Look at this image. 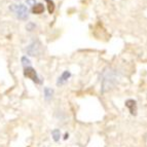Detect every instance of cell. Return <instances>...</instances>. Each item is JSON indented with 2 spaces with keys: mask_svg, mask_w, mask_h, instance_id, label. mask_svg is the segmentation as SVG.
Here are the masks:
<instances>
[{
  "mask_svg": "<svg viewBox=\"0 0 147 147\" xmlns=\"http://www.w3.org/2000/svg\"><path fill=\"white\" fill-rule=\"evenodd\" d=\"M9 9L15 12L16 17L19 20L25 21L27 20L28 17H29V9L24 4H10Z\"/></svg>",
  "mask_w": 147,
  "mask_h": 147,
  "instance_id": "1",
  "label": "cell"
},
{
  "mask_svg": "<svg viewBox=\"0 0 147 147\" xmlns=\"http://www.w3.org/2000/svg\"><path fill=\"white\" fill-rule=\"evenodd\" d=\"M24 75L26 76L27 78L31 79L32 81H34L35 84H42V80L39 78V76L37 75L36 71H35V69H33L31 66L24 68Z\"/></svg>",
  "mask_w": 147,
  "mask_h": 147,
  "instance_id": "2",
  "label": "cell"
},
{
  "mask_svg": "<svg viewBox=\"0 0 147 147\" xmlns=\"http://www.w3.org/2000/svg\"><path fill=\"white\" fill-rule=\"evenodd\" d=\"M26 52L29 56H38V55L41 53V43H40L38 40L36 41H33L30 45H28L27 49H26Z\"/></svg>",
  "mask_w": 147,
  "mask_h": 147,
  "instance_id": "3",
  "label": "cell"
},
{
  "mask_svg": "<svg viewBox=\"0 0 147 147\" xmlns=\"http://www.w3.org/2000/svg\"><path fill=\"white\" fill-rule=\"evenodd\" d=\"M70 76H71V73H70L68 70L64 71L63 73H62V75L59 77L58 81H57V86H63L64 84H66L67 81H68V79L70 78Z\"/></svg>",
  "mask_w": 147,
  "mask_h": 147,
  "instance_id": "4",
  "label": "cell"
},
{
  "mask_svg": "<svg viewBox=\"0 0 147 147\" xmlns=\"http://www.w3.org/2000/svg\"><path fill=\"white\" fill-rule=\"evenodd\" d=\"M125 106L127 107V109L130 110L132 115H136L137 114V103L134 100H127L125 102Z\"/></svg>",
  "mask_w": 147,
  "mask_h": 147,
  "instance_id": "5",
  "label": "cell"
},
{
  "mask_svg": "<svg viewBox=\"0 0 147 147\" xmlns=\"http://www.w3.org/2000/svg\"><path fill=\"white\" fill-rule=\"evenodd\" d=\"M44 11V5L42 3H37L32 7V12L34 15H41Z\"/></svg>",
  "mask_w": 147,
  "mask_h": 147,
  "instance_id": "6",
  "label": "cell"
},
{
  "mask_svg": "<svg viewBox=\"0 0 147 147\" xmlns=\"http://www.w3.org/2000/svg\"><path fill=\"white\" fill-rule=\"evenodd\" d=\"M53 95H54V90L49 88H44V98H45V100H51Z\"/></svg>",
  "mask_w": 147,
  "mask_h": 147,
  "instance_id": "7",
  "label": "cell"
},
{
  "mask_svg": "<svg viewBox=\"0 0 147 147\" xmlns=\"http://www.w3.org/2000/svg\"><path fill=\"white\" fill-rule=\"evenodd\" d=\"M52 136H53V139L54 141L58 142L60 140V137H61V132H60L59 129H55V130L52 131Z\"/></svg>",
  "mask_w": 147,
  "mask_h": 147,
  "instance_id": "8",
  "label": "cell"
},
{
  "mask_svg": "<svg viewBox=\"0 0 147 147\" xmlns=\"http://www.w3.org/2000/svg\"><path fill=\"white\" fill-rule=\"evenodd\" d=\"M45 2L47 3V9H49V12L52 15L53 12L55 11V3L53 0H45Z\"/></svg>",
  "mask_w": 147,
  "mask_h": 147,
  "instance_id": "9",
  "label": "cell"
},
{
  "mask_svg": "<svg viewBox=\"0 0 147 147\" xmlns=\"http://www.w3.org/2000/svg\"><path fill=\"white\" fill-rule=\"evenodd\" d=\"M22 64H23V66H24V68H26V67H30L31 66V61H30L29 59H28L27 57H22Z\"/></svg>",
  "mask_w": 147,
  "mask_h": 147,
  "instance_id": "10",
  "label": "cell"
},
{
  "mask_svg": "<svg viewBox=\"0 0 147 147\" xmlns=\"http://www.w3.org/2000/svg\"><path fill=\"white\" fill-rule=\"evenodd\" d=\"M35 27H36V25H35L34 23H28L27 26H26V29H27L28 31H33V30L35 29Z\"/></svg>",
  "mask_w": 147,
  "mask_h": 147,
  "instance_id": "11",
  "label": "cell"
},
{
  "mask_svg": "<svg viewBox=\"0 0 147 147\" xmlns=\"http://www.w3.org/2000/svg\"><path fill=\"white\" fill-rule=\"evenodd\" d=\"M26 3H27L28 5H30V6H34L35 4H36V0H26Z\"/></svg>",
  "mask_w": 147,
  "mask_h": 147,
  "instance_id": "12",
  "label": "cell"
},
{
  "mask_svg": "<svg viewBox=\"0 0 147 147\" xmlns=\"http://www.w3.org/2000/svg\"><path fill=\"white\" fill-rule=\"evenodd\" d=\"M68 137H69V134H68V133H66V134H65V136H64V139L66 140V139H67V138H68Z\"/></svg>",
  "mask_w": 147,
  "mask_h": 147,
  "instance_id": "13",
  "label": "cell"
},
{
  "mask_svg": "<svg viewBox=\"0 0 147 147\" xmlns=\"http://www.w3.org/2000/svg\"><path fill=\"white\" fill-rule=\"evenodd\" d=\"M17 1H19V0H17Z\"/></svg>",
  "mask_w": 147,
  "mask_h": 147,
  "instance_id": "14",
  "label": "cell"
}]
</instances>
